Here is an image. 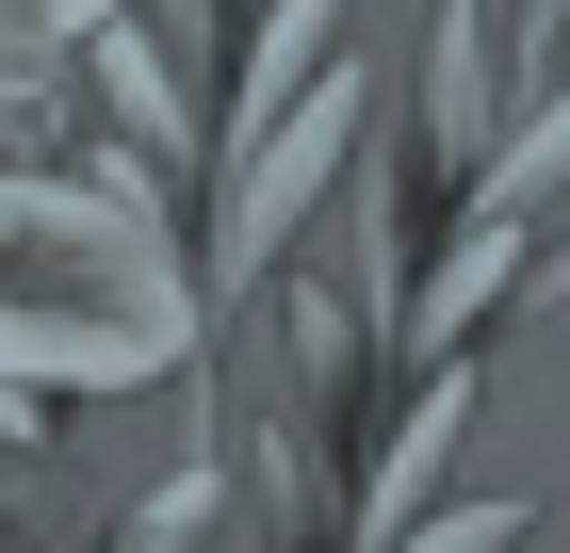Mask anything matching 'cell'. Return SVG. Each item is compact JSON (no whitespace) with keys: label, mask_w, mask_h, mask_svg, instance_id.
Instances as JSON below:
<instances>
[{"label":"cell","mask_w":570,"mask_h":553,"mask_svg":"<svg viewBox=\"0 0 570 553\" xmlns=\"http://www.w3.org/2000/svg\"><path fill=\"white\" fill-rule=\"evenodd\" d=\"M407 407H392V440H375V456H358V488H343V521L358 537H407V521H424V488H440V456H456V424H473V342H424V358H407Z\"/></svg>","instance_id":"cell-3"},{"label":"cell","mask_w":570,"mask_h":553,"mask_svg":"<svg viewBox=\"0 0 570 553\" xmlns=\"http://www.w3.org/2000/svg\"><path fill=\"white\" fill-rule=\"evenodd\" d=\"M554 179H570V82H538L522 115H505V130L473 147V179H456V196H505V213H538ZM456 196H440V213H456Z\"/></svg>","instance_id":"cell-4"},{"label":"cell","mask_w":570,"mask_h":553,"mask_svg":"<svg viewBox=\"0 0 570 553\" xmlns=\"http://www.w3.org/2000/svg\"><path fill=\"white\" fill-rule=\"evenodd\" d=\"M213 294L131 179H0V375L17 391H147L196 358Z\"/></svg>","instance_id":"cell-1"},{"label":"cell","mask_w":570,"mask_h":553,"mask_svg":"<svg viewBox=\"0 0 570 553\" xmlns=\"http://www.w3.org/2000/svg\"><path fill=\"white\" fill-rule=\"evenodd\" d=\"M358 115H375V66L358 49H326L277 115H245L228 130V196H213V260H196V294L213 309H245L277 277V245H294L326 196H343V164H358Z\"/></svg>","instance_id":"cell-2"}]
</instances>
